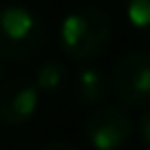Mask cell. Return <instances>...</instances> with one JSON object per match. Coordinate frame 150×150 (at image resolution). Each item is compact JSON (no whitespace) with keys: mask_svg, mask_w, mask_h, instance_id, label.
<instances>
[{"mask_svg":"<svg viewBox=\"0 0 150 150\" xmlns=\"http://www.w3.org/2000/svg\"><path fill=\"white\" fill-rule=\"evenodd\" d=\"M110 93V82L102 69L93 64L80 66L73 75V97L82 106H102Z\"/></svg>","mask_w":150,"mask_h":150,"instance_id":"obj_6","label":"cell"},{"mask_svg":"<svg viewBox=\"0 0 150 150\" xmlns=\"http://www.w3.org/2000/svg\"><path fill=\"white\" fill-rule=\"evenodd\" d=\"M40 150H80V148L69 141H51V144H44Z\"/></svg>","mask_w":150,"mask_h":150,"instance_id":"obj_10","label":"cell"},{"mask_svg":"<svg viewBox=\"0 0 150 150\" xmlns=\"http://www.w3.org/2000/svg\"><path fill=\"white\" fill-rule=\"evenodd\" d=\"M110 86L117 99L128 108L150 106V53H124L110 75Z\"/></svg>","mask_w":150,"mask_h":150,"instance_id":"obj_3","label":"cell"},{"mask_svg":"<svg viewBox=\"0 0 150 150\" xmlns=\"http://www.w3.org/2000/svg\"><path fill=\"white\" fill-rule=\"evenodd\" d=\"M137 132H139V139L150 148V106H148V110H144L141 117L137 119Z\"/></svg>","mask_w":150,"mask_h":150,"instance_id":"obj_9","label":"cell"},{"mask_svg":"<svg viewBox=\"0 0 150 150\" xmlns=\"http://www.w3.org/2000/svg\"><path fill=\"white\" fill-rule=\"evenodd\" d=\"M84 137L95 150H122L130 141L135 124L130 115L119 106H95L84 119Z\"/></svg>","mask_w":150,"mask_h":150,"instance_id":"obj_4","label":"cell"},{"mask_svg":"<svg viewBox=\"0 0 150 150\" xmlns=\"http://www.w3.org/2000/svg\"><path fill=\"white\" fill-rule=\"evenodd\" d=\"M40 93L29 77H11L0 82V124L22 126L35 115Z\"/></svg>","mask_w":150,"mask_h":150,"instance_id":"obj_5","label":"cell"},{"mask_svg":"<svg viewBox=\"0 0 150 150\" xmlns=\"http://www.w3.org/2000/svg\"><path fill=\"white\" fill-rule=\"evenodd\" d=\"M2 75H5V69H2V64H0V82H2Z\"/></svg>","mask_w":150,"mask_h":150,"instance_id":"obj_11","label":"cell"},{"mask_svg":"<svg viewBox=\"0 0 150 150\" xmlns=\"http://www.w3.org/2000/svg\"><path fill=\"white\" fill-rule=\"evenodd\" d=\"M69 80V69L62 60H47L33 71V84L38 93H57Z\"/></svg>","mask_w":150,"mask_h":150,"instance_id":"obj_7","label":"cell"},{"mask_svg":"<svg viewBox=\"0 0 150 150\" xmlns=\"http://www.w3.org/2000/svg\"><path fill=\"white\" fill-rule=\"evenodd\" d=\"M112 35V20L104 9L84 5L69 11L60 24V47L73 62H91L106 51Z\"/></svg>","mask_w":150,"mask_h":150,"instance_id":"obj_1","label":"cell"},{"mask_svg":"<svg viewBox=\"0 0 150 150\" xmlns=\"http://www.w3.org/2000/svg\"><path fill=\"white\" fill-rule=\"evenodd\" d=\"M126 16H128L130 27L141 38L150 40V0H128Z\"/></svg>","mask_w":150,"mask_h":150,"instance_id":"obj_8","label":"cell"},{"mask_svg":"<svg viewBox=\"0 0 150 150\" xmlns=\"http://www.w3.org/2000/svg\"><path fill=\"white\" fill-rule=\"evenodd\" d=\"M47 42V27L35 11L20 5H0V57L9 62L35 60Z\"/></svg>","mask_w":150,"mask_h":150,"instance_id":"obj_2","label":"cell"}]
</instances>
